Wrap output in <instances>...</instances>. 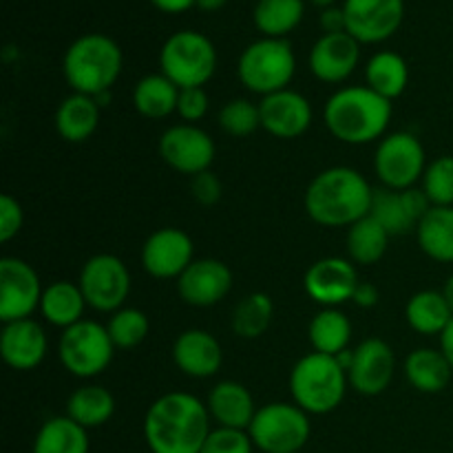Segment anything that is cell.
Listing matches in <instances>:
<instances>
[{"instance_id": "1", "label": "cell", "mask_w": 453, "mask_h": 453, "mask_svg": "<svg viewBox=\"0 0 453 453\" xmlns=\"http://www.w3.org/2000/svg\"><path fill=\"white\" fill-rule=\"evenodd\" d=\"M212 418L206 403L188 392H168L144 416V441L150 453H199Z\"/></svg>"}, {"instance_id": "2", "label": "cell", "mask_w": 453, "mask_h": 453, "mask_svg": "<svg viewBox=\"0 0 453 453\" xmlns=\"http://www.w3.org/2000/svg\"><path fill=\"white\" fill-rule=\"evenodd\" d=\"M372 199L374 188L363 173L349 166H332L310 181L303 206L310 219L323 228H349L370 215Z\"/></svg>"}, {"instance_id": "3", "label": "cell", "mask_w": 453, "mask_h": 453, "mask_svg": "<svg viewBox=\"0 0 453 453\" xmlns=\"http://www.w3.org/2000/svg\"><path fill=\"white\" fill-rule=\"evenodd\" d=\"M392 102L370 87H343L327 97L323 122L339 142L365 146L388 135L392 122Z\"/></svg>"}, {"instance_id": "4", "label": "cell", "mask_w": 453, "mask_h": 453, "mask_svg": "<svg viewBox=\"0 0 453 453\" xmlns=\"http://www.w3.org/2000/svg\"><path fill=\"white\" fill-rule=\"evenodd\" d=\"M124 56L119 44L104 34H84L69 44L62 58V73L73 93L100 96L111 91L122 73Z\"/></svg>"}, {"instance_id": "5", "label": "cell", "mask_w": 453, "mask_h": 453, "mask_svg": "<svg viewBox=\"0 0 453 453\" xmlns=\"http://www.w3.org/2000/svg\"><path fill=\"white\" fill-rule=\"evenodd\" d=\"M348 385V372L330 354H305L290 372L292 403L310 416L332 414L343 403Z\"/></svg>"}, {"instance_id": "6", "label": "cell", "mask_w": 453, "mask_h": 453, "mask_svg": "<svg viewBox=\"0 0 453 453\" xmlns=\"http://www.w3.org/2000/svg\"><path fill=\"white\" fill-rule=\"evenodd\" d=\"M296 71V56L286 38H261L248 44L237 60L239 82L261 97L283 91Z\"/></svg>"}, {"instance_id": "7", "label": "cell", "mask_w": 453, "mask_h": 453, "mask_svg": "<svg viewBox=\"0 0 453 453\" xmlns=\"http://www.w3.org/2000/svg\"><path fill=\"white\" fill-rule=\"evenodd\" d=\"M159 69L180 88L203 87L217 71V49L202 31L181 29L162 44Z\"/></svg>"}, {"instance_id": "8", "label": "cell", "mask_w": 453, "mask_h": 453, "mask_svg": "<svg viewBox=\"0 0 453 453\" xmlns=\"http://www.w3.org/2000/svg\"><path fill=\"white\" fill-rule=\"evenodd\" d=\"M255 449L264 453H301L310 441L312 425L295 403H268L259 407L248 427Z\"/></svg>"}, {"instance_id": "9", "label": "cell", "mask_w": 453, "mask_h": 453, "mask_svg": "<svg viewBox=\"0 0 453 453\" xmlns=\"http://www.w3.org/2000/svg\"><path fill=\"white\" fill-rule=\"evenodd\" d=\"M115 357V345L106 326L97 321H80L62 330L58 341V358L71 376L96 379L109 370Z\"/></svg>"}, {"instance_id": "10", "label": "cell", "mask_w": 453, "mask_h": 453, "mask_svg": "<svg viewBox=\"0 0 453 453\" xmlns=\"http://www.w3.org/2000/svg\"><path fill=\"white\" fill-rule=\"evenodd\" d=\"M427 155L414 133H388L374 153V171L380 184L392 190H407L423 180Z\"/></svg>"}, {"instance_id": "11", "label": "cell", "mask_w": 453, "mask_h": 453, "mask_svg": "<svg viewBox=\"0 0 453 453\" xmlns=\"http://www.w3.org/2000/svg\"><path fill=\"white\" fill-rule=\"evenodd\" d=\"M78 286L88 308L113 314L124 308L131 295V273L119 257L102 252L84 261Z\"/></svg>"}, {"instance_id": "12", "label": "cell", "mask_w": 453, "mask_h": 453, "mask_svg": "<svg viewBox=\"0 0 453 453\" xmlns=\"http://www.w3.org/2000/svg\"><path fill=\"white\" fill-rule=\"evenodd\" d=\"M42 283L31 264L18 257L0 259V321L12 323L34 317L42 301Z\"/></svg>"}, {"instance_id": "13", "label": "cell", "mask_w": 453, "mask_h": 453, "mask_svg": "<svg viewBox=\"0 0 453 453\" xmlns=\"http://www.w3.org/2000/svg\"><path fill=\"white\" fill-rule=\"evenodd\" d=\"M159 157L181 175L195 177L211 171L215 162V142L203 128L195 124H175L159 137Z\"/></svg>"}, {"instance_id": "14", "label": "cell", "mask_w": 453, "mask_h": 453, "mask_svg": "<svg viewBox=\"0 0 453 453\" xmlns=\"http://www.w3.org/2000/svg\"><path fill=\"white\" fill-rule=\"evenodd\" d=\"M348 34L361 44L385 42L405 18V0H345Z\"/></svg>"}, {"instance_id": "15", "label": "cell", "mask_w": 453, "mask_h": 453, "mask_svg": "<svg viewBox=\"0 0 453 453\" xmlns=\"http://www.w3.org/2000/svg\"><path fill=\"white\" fill-rule=\"evenodd\" d=\"M432 211V202L427 199L423 188L392 190V188H374L370 215L383 226L389 237H401L418 228L420 219Z\"/></svg>"}, {"instance_id": "16", "label": "cell", "mask_w": 453, "mask_h": 453, "mask_svg": "<svg viewBox=\"0 0 453 453\" xmlns=\"http://www.w3.org/2000/svg\"><path fill=\"white\" fill-rule=\"evenodd\" d=\"M358 283L361 281L357 268L343 257H326L314 261L303 279L305 295L323 308H339L352 301Z\"/></svg>"}, {"instance_id": "17", "label": "cell", "mask_w": 453, "mask_h": 453, "mask_svg": "<svg viewBox=\"0 0 453 453\" xmlns=\"http://www.w3.org/2000/svg\"><path fill=\"white\" fill-rule=\"evenodd\" d=\"M193 261V239L173 226L155 230L142 246V265L155 279H180Z\"/></svg>"}, {"instance_id": "18", "label": "cell", "mask_w": 453, "mask_h": 453, "mask_svg": "<svg viewBox=\"0 0 453 453\" xmlns=\"http://www.w3.org/2000/svg\"><path fill=\"white\" fill-rule=\"evenodd\" d=\"M396 357L388 341L365 339L354 348V361L348 370L349 388L361 396H379L392 385Z\"/></svg>"}, {"instance_id": "19", "label": "cell", "mask_w": 453, "mask_h": 453, "mask_svg": "<svg viewBox=\"0 0 453 453\" xmlns=\"http://www.w3.org/2000/svg\"><path fill=\"white\" fill-rule=\"evenodd\" d=\"M261 128L279 140H296L312 127L314 111L305 96L292 88L261 97Z\"/></svg>"}, {"instance_id": "20", "label": "cell", "mask_w": 453, "mask_h": 453, "mask_svg": "<svg viewBox=\"0 0 453 453\" xmlns=\"http://www.w3.org/2000/svg\"><path fill=\"white\" fill-rule=\"evenodd\" d=\"M233 290V273L219 259H195L177 279L181 301L193 308H212Z\"/></svg>"}, {"instance_id": "21", "label": "cell", "mask_w": 453, "mask_h": 453, "mask_svg": "<svg viewBox=\"0 0 453 453\" xmlns=\"http://www.w3.org/2000/svg\"><path fill=\"white\" fill-rule=\"evenodd\" d=\"M361 60V42L343 34H323L310 49L308 65L317 80L326 84H341L354 73Z\"/></svg>"}, {"instance_id": "22", "label": "cell", "mask_w": 453, "mask_h": 453, "mask_svg": "<svg viewBox=\"0 0 453 453\" xmlns=\"http://www.w3.org/2000/svg\"><path fill=\"white\" fill-rule=\"evenodd\" d=\"M49 352L47 332L34 319L3 323L0 354L12 370L29 372L44 361Z\"/></svg>"}, {"instance_id": "23", "label": "cell", "mask_w": 453, "mask_h": 453, "mask_svg": "<svg viewBox=\"0 0 453 453\" xmlns=\"http://www.w3.org/2000/svg\"><path fill=\"white\" fill-rule=\"evenodd\" d=\"M173 361L177 370L190 379H211L221 370L224 349L211 332L193 327V330L181 332L175 339Z\"/></svg>"}, {"instance_id": "24", "label": "cell", "mask_w": 453, "mask_h": 453, "mask_svg": "<svg viewBox=\"0 0 453 453\" xmlns=\"http://www.w3.org/2000/svg\"><path fill=\"white\" fill-rule=\"evenodd\" d=\"M206 407L217 427L242 429V432H248L257 414L250 389L237 380H219L208 394Z\"/></svg>"}, {"instance_id": "25", "label": "cell", "mask_w": 453, "mask_h": 453, "mask_svg": "<svg viewBox=\"0 0 453 453\" xmlns=\"http://www.w3.org/2000/svg\"><path fill=\"white\" fill-rule=\"evenodd\" d=\"M100 124V104L96 97L71 93L56 111V131L69 144H82Z\"/></svg>"}, {"instance_id": "26", "label": "cell", "mask_w": 453, "mask_h": 453, "mask_svg": "<svg viewBox=\"0 0 453 453\" xmlns=\"http://www.w3.org/2000/svg\"><path fill=\"white\" fill-rule=\"evenodd\" d=\"M87 308L88 305L84 301L82 290L78 283L71 281H53L51 286L44 288L42 301H40V314L44 317V321L60 330L84 321Z\"/></svg>"}, {"instance_id": "27", "label": "cell", "mask_w": 453, "mask_h": 453, "mask_svg": "<svg viewBox=\"0 0 453 453\" xmlns=\"http://www.w3.org/2000/svg\"><path fill=\"white\" fill-rule=\"evenodd\" d=\"M453 370L441 349L418 348L405 358V379L416 392L438 394L449 385Z\"/></svg>"}, {"instance_id": "28", "label": "cell", "mask_w": 453, "mask_h": 453, "mask_svg": "<svg viewBox=\"0 0 453 453\" xmlns=\"http://www.w3.org/2000/svg\"><path fill=\"white\" fill-rule=\"evenodd\" d=\"M180 87L164 73L144 75L133 88V109L146 119H164L177 113Z\"/></svg>"}, {"instance_id": "29", "label": "cell", "mask_w": 453, "mask_h": 453, "mask_svg": "<svg viewBox=\"0 0 453 453\" xmlns=\"http://www.w3.org/2000/svg\"><path fill=\"white\" fill-rule=\"evenodd\" d=\"M416 239L429 259L453 264V206H432L416 228Z\"/></svg>"}, {"instance_id": "30", "label": "cell", "mask_w": 453, "mask_h": 453, "mask_svg": "<svg viewBox=\"0 0 453 453\" xmlns=\"http://www.w3.org/2000/svg\"><path fill=\"white\" fill-rule=\"evenodd\" d=\"M115 414V398L102 385H84L66 398V416L71 420L88 429L102 427Z\"/></svg>"}, {"instance_id": "31", "label": "cell", "mask_w": 453, "mask_h": 453, "mask_svg": "<svg viewBox=\"0 0 453 453\" xmlns=\"http://www.w3.org/2000/svg\"><path fill=\"white\" fill-rule=\"evenodd\" d=\"M367 87L383 96L385 100H396L410 84V66L396 51H379L370 58L365 66Z\"/></svg>"}, {"instance_id": "32", "label": "cell", "mask_w": 453, "mask_h": 453, "mask_svg": "<svg viewBox=\"0 0 453 453\" xmlns=\"http://www.w3.org/2000/svg\"><path fill=\"white\" fill-rule=\"evenodd\" d=\"M308 336L314 352L339 357L341 352L349 349V341H352V321H349L348 314L341 312L339 308H323L321 312L314 314L312 321H310Z\"/></svg>"}, {"instance_id": "33", "label": "cell", "mask_w": 453, "mask_h": 453, "mask_svg": "<svg viewBox=\"0 0 453 453\" xmlns=\"http://www.w3.org/2000/svg\"><path fill=\"white\" fill-rule=\"evenodd\" d=\"M405 319L414 332L425 336H434L445 332V327L451 323L453 312L442 292L420 290L407 301Z\"/></svg>"}, {"instance_id": "34", "label": "cell", "mask_w": 453, "mask_h": 453, "mask_svg": "<svg viewBox=\"0 0 453 453\" xmlns=\"http://www.w3.org/2000/svg\"><path fill=\"white\" fill-rule=\"evenodd\" d=\"M31 453H88V432L69 416H53L38 429Z\"/></svg>"}, {"instance_id": "35", "label": "cell", "mask_w": 453, "mask_h": 453, "mask_svg": "<svg viewBox=\"0 0 453 453\" xmlns=\"http://www.w3.org/2000/svg\"><path fill=\"white\" fill-rule=\"evenodd\" d=\"M389 233L372 215L363 217L348 228L345 246L352 264L374 265L385 257L389 248Z\"/></svg>"}, {"instance_id": "36", "label": "cell", "mask_w": 453, "mask_h": 453, "mask_svg": "<svg viewBox=\"0 0 453 453\" xmlns=\"http://www.w3.org/2000/svg\"><path fill=\"white\" fill-rule=\"evenodd\" d=\"M303 13V0H257L252 20L264 38H286L301 25Z\"/></svg>"}, {"instance_id": "37", "label": "cell", "mask_w": 453, "mask_h": 453, "mask_svg": "<svg viewBox=\"0 0 453 453\" xmlns=\"http://www.w3.org/2000/svg\"><path fill=\"white\" fill-rule=\"evenodd\" d=\"M274 319V303L265 292H250L233 310L230 327L239 339L255 341L268 332Z\"/></svg>"}, {"instance_id": "38", "label": "cell", "mask_w": 453, "mask_h": 453, "mask_svg": "<svg viewBox=\"0 0 453 453\" xmlns=\"http://www.w3.org/2000/svg\"><path fill=\"white\" fill-rule=\"evenodd\" d=\"M106 330H109L115 349H133L144 343L146 336H149L150 323L142 310L124 305L122 310L111 314Z\"/></svg>"}, {"instance_id": "39", "label": "cell", "mask_w": 453, "mask_h": 453, "mask_svg": "<svg viewBox=\"0 0 453 453\" xmlns=\"http://www.w3.org/2000/svg\"><path fill=\"white\" fill-rule=\"evenodd\" d=\"M217 119H219V127L226 135L248 137L261 127L259 104L246 100V97H234L221 106Z\"/></svg>"}, {"instance_id": "40", "label": "cell", "mask_w": 453, "mask_h": 453, "mask_svg": "<svg viewBox=\"0 0 453 453\" xmlns=\"http://www.w3.org/2000/svg\"><path fill=\"white\" fill-rule=\"evenodd\" d=\"M420 181L432 206H453V155L429 162Z\"/></svg>"}, {"instance_id": "41", "label": "cell", "mask_w": 453, "mask_h": 453, "mask_svg": "<svg viewBox=\"0 0 453 453\" xmlns=\"http://www.w3.org/2000/svg\"><path fill=\"white\" fill-rule=\"evenodd\" d=\"M255 445L248 432L228 427H212L199 453H252Z\"/></svg>"}, {"instance_id": "42", "label": "cell", "mask_w": 453, "mask_h": 453, "mask_svg": "<svg viewBox=\"0 0 453 453\" xmlns=\"http://www.w3.org/2000/svg\"><path fill=\"white\" fill-rule=\"evenodd\" d=\"M208 106V93L203 87H193V88H180V100H177V115L184 119V124H195L199 119L206 118Z\"/></svg>"}, {"instance_id": "43", "label": "cell", "mask_w": 453, "mask_h": 453, "mask_svg": "<svg viewBox=\"0 0 453 453\" xmlns=\"http://www.w3.org/2000/svg\"><path fill=\"white\" fill-rule=\"evenodd\" d=\"M25 224V211L20 202L9 193L0 195V242L7 243L22 230Z\"/></svg>"}, {"instance_id": "44", "label": "cell", "mask_w": 453, "mask_h": 453, "mask_svg": "<svg viewBox=\"0 0 453 453\" xmlns=\"http://www.w3.org/2000/svg\"><path fill=\"white\" fill-rule=\"evenodd\" d=\"M190 193L197 199L202 206H215L221 199V193H224V186H221L219 177L212 171H203L199 175L190 177Z\"/></svg>"}, {"instance_id": "45", "label": "cell", "mask_w": 453, "mask_h": 453, "mask_svg": "<svg viewBox=\"0 0 453 453\" xmlns=\"http://www.w3.org/2000/svg\"><path fill=\"white\" fill-rule=\"evenodd\" d=\"M321 29L323 34H343L348 31L343 4L341 7H327L321 12Z\"/></svg>"}, {"instance_id": "46", "label": "cell", "mask_w": 453, "mask_h": 453, "mask_svg": "<svg viewBox=\"0 0 453 453\" xmlns=\"http://www.w3.org/2000/svg\"><path fill=\"white\" fill-rule=\"evenodd\" d=\"M352 301L358 305V308H374V305L379 303V290H376V286H372V283L361 281L357 286V292H354Z\"/></svg>"}, {"instance_id": "47", "label": "cell", "mask_w": 453, "mask_h": 453, "mask_svg": "<svg viewBox=\"0 0 453 453\" xmlns=\"http://www.w3.org/2000/svg\"><path fill=\"white\" fill-rule=\"evenodd\" d=\"M150 4L164 13H184L195 7V0H150Z\"/></svg>"}, {"instance_id": "48", "label": "cell", "mask_w": 453, "mask_h": 453, "mask_svg": "<svg viewBox=\"0 0 453 453\" xmlns=\"http://www.w3.org/2000/svg\"><path fill=\"white\" fill-rule=\"evenodd\" d=\"M441 352L445 354V358L449 361L451 370H453V319L449 326L445 327V332L441 334Z\"/></svg>"}, {"instance_id": "49", "label": "cell", "mask_w": 453, "mask_h": 453, "mask_svg": "<svg viewBox=\"0 0 453 453\" xmlns=\"http://www.w3.org/2000/svg\"><path fill=\"white\" fill-rule=\"evenodd\" d=\"M226 3H228V0H195V4H197L202 12H219Z\"/></svg>"}, {"instance_id": "50", "label": "cell", "mask_w": 453, "mask_h": 453, "mask_svg": "<svg viewBox=\"0 0 453 453\" xmlns=\"http://www.w3.org/2000/svg\"><path fill=\"white\" fill-rule=\"evenodd\" d=\"M442 295H445L447 303H449V308H451V312H453V274H451L449 279H447L445 288H442Z\"/></svg>"}, {"instance_id": "51", "label": "cell", "mask_w": 453, "mask_h": 453, "mask_svg": "<svg viewBox=\"0 0 453 453\" xmlns=\"http://www.w3.org/2000/svg\"><path fill=\"white\" fill-rule=\"evenodd\" d=\"M336 0H312V4H317V7L321 9H327V7H334Z\"/></svg>"}]
</instances>
